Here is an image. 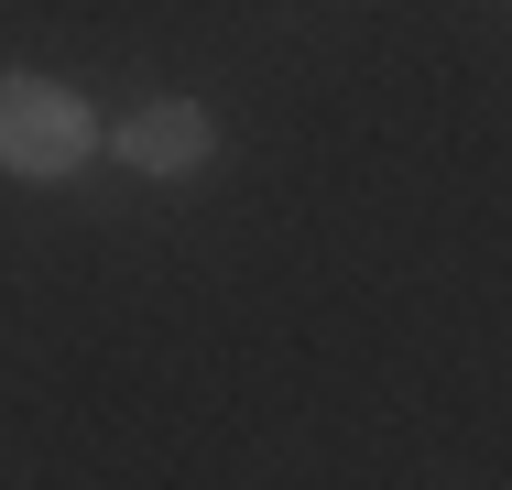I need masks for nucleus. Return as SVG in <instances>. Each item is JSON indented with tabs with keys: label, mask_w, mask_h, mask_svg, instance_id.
I'll use <instances>...</instances> for the list:
<instances>
[{
	"label": "nucleus",
	"mask_w": 512,
	"mask_h": 490,
	"mask_svg": "<svg viewBox=\"0 0 512 490\" xmlns=\"http://www.w3.org/2000/svg\"><path fill=\"white\" fill-rule=\"evenodd\" d=\"M88 153H99V120H88L77 88H55V77H0V175L55 186V175H77Z\"/></svg>",
	"instance_id": "1"
},
{
	"label": "nucleus",
	"mask_w": 512,
	"mask_h": 490,
	"mask_svg": "<svg viewBox=\"0 0 512 490\" xmlns=\"http://www.w3.org/2000/svg\"><path fill=\"white\" fill-rule=\"evenodd\" d=\"M109 153H120L131 175H197L207 153H218V120H207L197 98H142V109L109 131Z\"/></svg>",
	"instance_id": "2"
}]
</instances>
